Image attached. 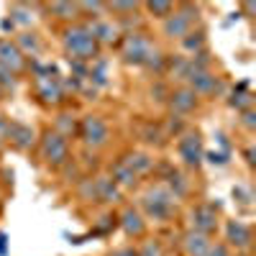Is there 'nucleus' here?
Listing matches in <instances>:
<instances>
[{"instance_id":"nucleus-1","label":"nucleus","mask_w":256,"mask_h":256,"mask_svg":"<svg viewBox=\"0 0 256 256\" xmlns=\"http://www.w3.org/2000/svg\"><path fill=\"white\" fill-rule=\"evenodd\" d=\"M62 44H64V54L67 59L74 62H95L100 56V44L92 38L88 24H70L62 34Z\"/></svg>"},{"instance_id":"nucleus-2","label":"nucleus","mask_w":256,"mask_h":256,"mask_svg":"<svg viewBox=\"0 0 256 256\" xmlns=\"http://www.w3.org/2000/svg\"><path fill=\"white\" fill-rule=\"evenodd\" d=\"M141 208H144V212H146V218H152V220H156V223H166V220L174 218L177 200H174V195H172V192H169L164 184H154V187H148V190L144 192Z\"/></svg>"},{"instance_id":"nucleus-3","label":"nucleus","mask_w":256,"mask_h":256,"mask_svg":"<svg viewBox=\"0 0 256 256\" xmlns=\"http://www.w3.org/2000/svg\"><path fill=\"white\" fill-rule=\"evenodd\" d=\"M38 154L49 169H62L70 162V141L56 134L54 128H46L38 138Z\"/></svg>"},{"instance_id":"nucleus-4","label":"nucleus","mask_w":256,"mask_h":256,"mask_svg":"<svg viewBox=\"0 0 256 256\" xmlns=\"http://www.w3.org/2000/svg\"><path fill=\"white\" fill-rule=\"evenodd\" d=\"M198 18H200V8L198 6H192V3L174 6V13L169 18H164V36L182 41L192 31V26L198 24Z\"/></svg>"},{"instance_id":"nucleus-5","label":"nucleus","mask_w":256,"mask_h":256,"mask_svg":"<svg viewBox=\"0 0 256 256\" xmlns=\"http://www.w3.org/2000/svg\"><path fill=\"white\" fill-rule=\"evenodd\" d=\"M154 49L156 46L152 44V38L141 31H128L120 41V56L126 64H134V67H144Z\"/></svg>"},{"instance_id":"nucleus-6","label":"nucleus","mask_w":256,"mask_h":256,"mask_svg":"<svg viewBox=\"0 0 256 256\" xmlns=\"http://www.w3.org/2000/svg\"><path fill=\"white\" fill-rule=\"evenodd\" d=\"M80 138H82V144L90 148V152H95V148H102L105 144H108V138H110V128H108V123H105V118L102 116H84L82 120H80Z\"/></svg>"},{"instance_id":"nucleus-7","label":"nucleus","mask_w":256,"mask_h":256,"mask_svg":"<svg viewBox=\"0 0 256 256\" xmlns=\"http://www.w3.org/2000/svg\"><path fill=\"white\" fill-rule=\"evenodd\" d=\"M34 92L38 102L46 105V108H56V105L67 100V95H64L62 84H59V77H34Z\"/></svg>"},{"instance_id":"nucleus-8","label":"nucleus","mask_w":256,"mask_h":256,"mask_svg":"<svg viewBox=\"0 0 256 256\" xmlns=\"http://www.w3.org/2000/svg\"><path fill=\"white\" fill-rule=\"evenodd\" d=\"M177 152H180V159L184 162V166H192L198 169L202 164V138L198 131H184L177 141Z\"/></svg>"},{"instance_id":"nucleus-9","label":"nucleus","mask_w":256,"mask_h":256,"mask_svg":"<svg viewBox=\"0 0 256 256\" xmlns=\"http://www.w3.org/2000/svg\"><path fill=\"white\" fill-rule=\"evenodd\" d=\"M187 88L195 92L198 98L200 95H218L223 90V80L218 74L208 72V70H195L187 77Z\"/></svg>"},{"instance_id":"nucleus-10","label":"nucleus","mask_w":256,"mask_h":256,"mask_svg":"<svg viewBox=\"0 0 256 256\" xmlns=\"http://www.w3.org/2000/svg\"><path fill=\"white\" fill-rule=\"evenodd\" d=\"M6 141L18 148V152H28V148L36 144V131L31 126L20 123V120H8V128H6Z\"/></svg>"},{"instance_id":"nucleus-11","label":"nucleus","mask_w":256,"mask_h":256,"mask_svg":"<svg viewBox=\"0 0 256 256\" xmlns=\"http://www.w3.org/2000/svg\"><path fill=\"white\" fill-rule=\"evenodd\" d=\"M190 218H192V230H198V233H205V236H212V233L218 230V212L212 205H195L190 212Z\"/></svg>"},{"instance_id":"nucleus-12","label":"nucleus","mask_w":256,"mask_h":256,"mask_svg":"<svg viewBox=\"0 0 256 256\" xmlns=\"http://www.w3.org/2000/svg\"><path fill=\"white\" fill-rule=\"evenodd\" d=\"M226 246L236 248V251H248L251 248V241H254V233H251V226L244 223V220H228L226 223Z\"/></svg>"},{"instance_id":"nucleus-13","label":"nucleus","mask_w":256,"mask_h":256,"mask_svg":"<svg viewBox=\"0 0 256 256\" xmlns=\"http://www.w3.org/2000/svg\"><path fill=\"white\" fill-rule=\"evenodd\" d=\"M0 67H6V70H10L16 74L28 67L26 56L18 52V46L13 44L10 38H0Z\"/></svg>"},{"instance_id":"nucleus-14","label":"nucleus","mask_w":256,"mask_h":256,"mask_svg":"<svg viewBox=\"0 0 256 256\" xmlns=\"http://www.w3.org/2000/svg\"><path fill=\"white\" fill-rule=\"evenodd\" d=\"M198 105H200V98L192 92L187 84L184 88H177L174 92H169V108H172L177 116H187L192 110H198Z\"/></svg>"},{"instance_id":"nucleus-15","label":"nucleus","mask_w":256,"mask_h":256,"mask_svg":"<svg viewBox=\"0 0 256 256\" xmlns=\"http://www.w3.org/2000/svg\"><path fill=\"white\" fill-rule=\"evenodd\" d=\"M118 226H120V230L126 233L128 238H141L146 233V220H144V216L136 208H126L120 212V218H118Z\"/></svg>"},{"instance_id":"nucleus-16","label":"nucleus","mask_w":256,"mask_h":256,"mask_svg":"<svg viewBox=\"0 0 256 256\" xmlns=\"http://www.w3.org/2000/svg\"><path fill=\"white\" fill-rule=\"evenodd\" d=\"M88 28H90L92 38L98 41L100 46H102V44H113V41H118V36H120L118 26L113 24V20H108V18H98V20H90V24H88Z\"/></svg>"},{"instance_id":"nucleus-17","label":"nucleus","mask_w":256,"mask_h":256,"mask_svg":"<svg viewBox=\"0 0 256 256\" xmlns=\"http://www.w3.org/2000/svg\"><path fill=\"white\" fill-rule=\"evenodd\" d=\"M210 236L205 233H198V230H187L184 238H182V246H184V254L187 256H208V248H210Z\"/></svg>"},{"instance_id":"nucleus-18","label":"nucleus","mask_w":256,"mask_h":256,"mask_svg":"<svg viewBox=\"0 0 256 256\" xmlns=\"http://www.w3.org/2000/svg\"><path fill=\"white\" fill-rule=\"evenodd\" d=\"M95 195L102 202H118L120 200V187L110 177H95Z\"/></svg>"},{"instance_id":"nucleus-19","label":"nucleus","mask_w":256,"mask_h":256,"mask_svg":"<svg viewBox=\"0 0 256 256\" xmlns=\"http://www.w3.org/2000/svg\"><path fill=\"white\" fill-rule=\"evenodd\" d=\"M110 180H113L118 187H134L136 180H138V174H136L123 159H118V162H113V166H110Z\"/></svg>"},{"instance_id":"nucleus-20","label":"nucleus","mask_w":256,"mask_h":256,"mask_svg":"<svg viewBox=\"0 0 256 256\" xmlns=\"http://www.w3.org/2000/svg\"><path fill=\"white\" fill-rule=\"evenodd\" d=\"M13 44L18 46V52L20 54H31V56H36L38 52H41V38H38V34H34V31H20L18 36H16V41Z\"/></svg>"},{"instance_id":"nucleus-21","label":"nucleus","mask_w":256,"mask_h":256,"mask_svg":"<svg viewBox=\"0 0 256 256\" xmlns=\"http://www.w3.org/2000/svg\"><path fill=\"white\" fill-rule=\"evenodd\" d=\"M8 18L13 20L16 26H28L34 20V6H26V3H13L10 10H8Z\"/></svg>"},{"instance_id":"nucleus-22","label":"nucleus","mask_w":256,"mask_h":256,"mask_svg":"<svg viewBox=\"0 0 256 256\" xmlns=\"http://www.w3.org/2000/svg\"><path fill=\"white\" fill-rule=\"evenodd\" d=\"M128 166L134 169L136 174H144V172H148V169L154 166V159L148 156V154H138V152H134V154H128L126 159H123Z\"/></svg>"},{"instance_id":"nucleus-23","label":"nucleus","mask_w":256,"mask_h":256,"mask_svg":"<svg viewBox=\"0 0 256 256\" xmlns=\"http://www.w3.org/2000/svg\"><path fill=\"white\" fill-rule=\"evenodd\" d=\"M49 10H52L59 20H70V24L80 18V8H77V3H52Z\"/></svg>"},{"instance_id":"nucleus-24","label":"nucleus","mask_w":256,"mask_h":256,"mask_svg":"<svg viewBox=\"0 0 256 256\" xmlns=\"http://www.w3.org/2000/svg\"><path fill=\"white\" fill-rule=\"evenodd\" d=\"M141 8H146V13H152L154 18H169L174 13V3H169V0H152V3H144Z\"/></svg>"},{"instance_id":"nucleus-25","label":"nucleus","mask_w":256,"mask_h":256,"mask_svg":"<svg viewBox=\"0 0 256 256\" xmlns=\"http://www.w3.org/2000/svg\"><path fill=\"white\" fill-rule=\"evenodd\" d=\"M141 3H105V10H110L118 20H128L134 13H138Z\"/></svg>"},{"instance_id":"nucleus-26","label":"nucleus","mask_w":256,"mask_h":256,"mask_svg":"<svg viewBox=\"0 0 256 256\" xmlns=\"http://www.w3.org/2000/svg\"><path fill=\"white\" fill-rule=\"evenodd\" d=\"M228 105H230V108H236L238 113H244V110H251L254 98H251L248 92H244V90H233V95H230Z\"/></svg>"},{"instance_id":"nucleus-27","label":"nucleus","mask_w":256,"mask_h":256,"mask_svg":"<svg viewBox=\"0 0 256 256\" xmlns=\"http://www.w3.org/2000/svg\"><path fill=\"white\" fill-rule=\"evenodd\" d=\"M182 46L187 49V52H200L202 46H205V31H190L184 38H182Z\"/></svg>"},{"instance_id":"nucleus-28","label":"nucleus","mask_w":256,"mask_h":256,"mask_svg":"<svg viewBox=\"0 0 256 256\" xmlns=\"http://www.w3.org/2000/svg\"><path fill=\"white\" fill-rule=\"evenodd\" d=\"M77 8H80V16L92 18V20L105 16V3H77Z\"/></svg>"},{"instance_id":"nucleus-29","label":"nucleus","mask_w":256,"mask_h":256,"mask_svg":"<svg viewBox=\"0 0 256 256\" xmlns=\"http://www.w3.org/2000/svg\"><path fill=\"white\" fill-rule=\"evenodd\" d=\"M16 88H18V74L0 67V92H13Z\"/></svg>"},{"instance_id":"nucleus-30","label":"nucleus","mask_w":256,"mask_h":256,"mask_svg":"<svg viewBox=\"0 0 256 256\" xmlns=\"http://www.w3.org/2000/svg\"><path fill=\"white\" fill-rule=\"evenodd\" d=\"M136 251H138V256H164V246H162V241H156V238L144 241L141 248H136Z\"/></svg>"},{"instance_id":"nucleus-31","label":"nucleus","mask_w":256,"mask_h":256,"mask_svg":"<svg viewBox=\"0 0 256 256\" xmlns=\"http://www.w3.org/2000/svg\"><path fill=\"white\" fill-rule=\"evenodd\" d=\"M116 226H118V218H116L113 212H110V216H102V218L98 220V228H95V233H98V236H108V233H110Z\"/></svg>"},{"instance_id":"nucleus-32","label":"nucleus","mask_w":256,"mask_h":256,"mask_svg":"<svg viewBox=\"0 0 256 256\" xmlns=\"http://www.w3.org/2000/svg\"><path fill=\"white\" fill-rule=\"evenodd\" d=\"M80 198L88 200V202H95L98 195H95V182L92 180H82L80 182Z\"/></svg>"},{"instance_id":"nucleus-33","label":"nucleus","mask_w":256,"mask_h":256,"mask_svg":"<svg viewBox=\"0 0 256 256\" xmlns=\"http://www.w3.org/2000/svg\"><path fill=\"white\" fill-rule=\"evenodd\" d=\"M202 159H208L212 166H226L228 164V154L226 152H208V154H202Z\"/></svg>"},{"instance_id":"nucleus-34","label":"nucleus","mask_w":256,"mask_h":256,"mask_svg":"<svg viewBox=\"0 0 256 256\" xmlns=\"http://www.w3.org/2000/svg\"><path fill=\"white\" fill-rule=\"evenodd\" d=\"M208 256H230V248H228L223 241H216V244H210Z\"/></svg>"},{"instance_id":"nucleus-35","label":"nucleus","mask_w":256,"mask_h":256,"mask_svg":"<svg viewBox=\"0 0 256 256\" xmlns=\"http://www.w3.org/2000/svg\"><path fill=\"white\" fill-rule=\"evenodd\" d=\"M110 256H138V251H136L134 246H120V248H116Z\"/></svg>"},{"instance_id":"nucleus-36","label":"nucleus","mask_w":256,"mask_h":256,"mask_svg":"<svg viewBox=\"0 0 256 256\" xmlns=\"http://www.w3.org/2000/svg\"><path fill=\"white\" fill-rule=\"evenodd\" d=\"M241 120H244L246 128H254V126H256V116H254V110H244V113H241Z\"/></svg>"},{"instance_id":"nucleus-37","label":"nucleus","mask_w":256,"mask_h":256,"mask_svg":"<svg viewBox=\"0 0 256 256\" xmlns=\"http://www.w3.org/2000/svg\"><path fill=\"white\" fill-rule=\"evenodd\" d=\"M13 28H16V24H13L10 18H3V20H0V31H3V34H10Z\"/></svg>"},{"instance_id":"nucleus-38","label":"nucleus","mask_w":256,"mask_h":256,"mask_svg":"<svg viewBox=\"0 0 256 256\" xmlns=\"http://www.w3.org/2000/svg\"><path fill=\"white\" fill-rule=\"evenodd\" d=\"M0 256H8V236L0 233Z\"/></svg>"},{"instance_id":"nucleus-39","label":"nucleus","mask_w":256,"mask_h":256,"mask_svg":"<svg viewBox=\"0 0 256 256\" xmlns=\"http://www.w3.org/2000/svg\"><path fill=\"white\" fill-rule=\"evenodd\" d=\"M246 162L254 164V148H248V152H246Z\"/></svg>"},{"instance_id":"nucleus-40","label":"nucleus","mask_w":256,"mask_h":256,"mask_svg":"<svg viewBox=\"0 0 256 256\" xmlns=\"http://www.w3.org/2000/svg\"><path fill=\"white\" fill-rule=\"evenodd\" d=\"M6 146V138H3V134H0V148H3Z\"/></svg>"},{"instance_id":"nucleus-41","label":"nucleus","mask_w":256,"mask_h":256,"mask_svg":"<svg viewBox=\"0 0 256 256\" xmlns=\"http://www.w3.org/2000/svg\"><path fill=\"white\" fill-rule=\"evenodd\" d=\"M0 202H3V192H0Z\"/></svg>"},{"instance_id":"nucleus-42","label":"nucleus","mask_w":256,"mask_h":256,"mask_svg":"<svg viewBox=\"0 0 256 256\" xmlns=\"http://www.w3.org/2000/svg\"><path fill=\"white\" fill-rule=\"evenodd\" d=\"M0 100H3V92H0Z\"/></svg>"}]
</instances>
